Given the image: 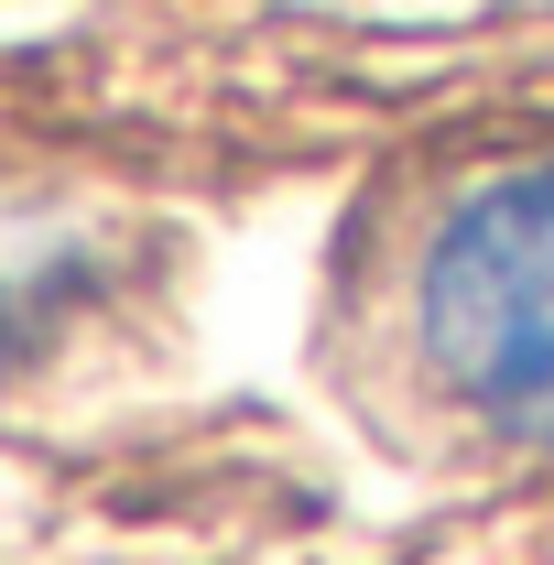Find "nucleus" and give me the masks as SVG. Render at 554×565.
Instances as JSON below:
<instances>
[{
  "instance_id": "f257e3e1",
  "label": "nucleus",
  "mask_w": 554,
  "mask_h": 565,
  "mask_svg": "<svg viewBox=\"0 0 554 565\" xmlns=\"http://www.w3.org/2000/svg\"><path fill=\"white\" fill-rule=\"evenodd\" d=\"M435 381L511 446L554 457V163L489 174L435 228L414 282Z\"/></svg>"
},
{
  "instance_id": "f03ea898",
  "label": "nucleus",
  "mask_w": 554,
  "mask_h": 565,
  "mask_svg": "<svg viewBox=\"0 0 554 565\" xmlns=\"http://www.w3.org/2000/svg\"><path fill=\"white\" fill-rule=\"evenodd\" d=\"M109 294V239L87 228H33V217H0V392L22 370L76 338V316Z\"/></svg>"
}]
</instances>
